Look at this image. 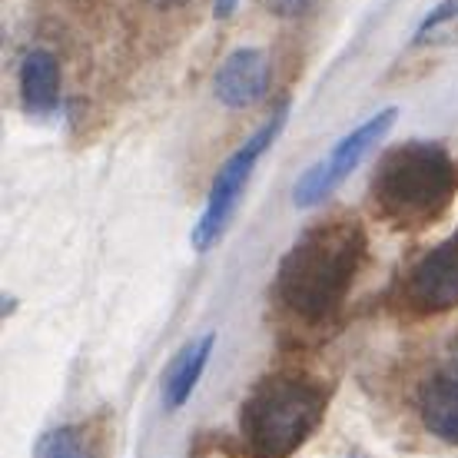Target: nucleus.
<instances>
[{
  "label": "nucleus",
  "instance_id": "obj_1",
  "mask_svg": "<svg viewBox=\"0 0 458 458\" xmlns=\"http://www.w3.org/2000/svg\"><path fill=\"white\" fill-rule=\"evenodd\" d=\"M366 259V229L349 216L310 226L283 256L276 296L296 319L326 322L345 302Z\"/></svg>",
  "mask_w": 458,
  "mask_h": 458
},
{
  "label": "nucleus",
  "instance_id": "obj_2",
  "mask_svg": "<svg viewBox=\"0 0 458 458\" xmlns=\"http://www.w3.org/2000/svg\"><path fill=\"white\" fill-rule=\"evenodd\" d=\"M458 196V160L442 143L412 140L389 149L372 176L376 209L399 229H422L445 216Z\"/></svg>",
  "mask_w": 458,
  "mask_h": 458
},
{
  "label": "nucleus",
  "instance_id": "obj_3",
  "mask_svg": "<svg viewBox=\"0 0 458 458\" xmlns=\"http://www.w3.org/2000/svg\"><path fill=\"white\" fill-rule=\"evenodd\" d=\"M326 392L302 376L263 378L242 402V438L252 458H289L319 428Z\"/></svg>",
  "mask_w": 458,
  "mask_h": 458
},
{
  "label": "nucleus",
  "instance_id": "obj_4",
  "mask_svg": "<svg viewBox=\"0 0 458 458\" xmlns=\"http://www.w3.org/2000/svg\"><path fill=\"white\" fill-rule=\"evenodd\" d=\"M286 116H289V104H283L226 163H223V166H219L216 180L209 186L207 207H203L193 233H190V242H193L196 252H209L223 240V233H226L229 219H233V213L240 207V196H242V190H246V183H250L256 163H259V157H263L266 149L273 147L276 137L283 133Z\"/></svg>",
  "mask_w": 458,
  "mask_h": 458
},
{
  "label": "nucleus",
  "instance_id": "obj_5",
  "mask_svg": "<svg viewBox=\"0 0 458 458\" xmlns=\"http://www.w3.org/2000/svg\"><path fill=\"white\" fill-rule=\"evenodd\" d=\"M395 116L399 110L395 106H386V110H378L372 114L362 126H355L352 133H345L333 149H329V157H322L316 166L302 173V180L296 183L293 190V199H296V207L310 209L316 203H322L329 193H335L339 186L352 176V170H359V163L366 160L369 153L386 140L392 126H395Z\"/></svg>",
  "mask_w": 458,
  "mask_h": 458
},
{
  "label": "nucleus",
  "instance_id": "obj_6",
  "mask_svg": "<svg viewBox=\"0 0 458 458\" xmlns=\"http://www.w3.org/2000/svg\"><path fill=\"white\" fill-rule=\"evenodd\" d=\"M402 299L422 316L458 310V229L415 259L402 283Z\"/></svg>",
  "mask_w": 458,
  "mask_h": 458
},
{
  "label": "nucleus",
  "instance_id": "obj_7",
  "mask_svg": "<svg viewBox=\"0 0 458 458\" xmlns=\"http://www.w3.org/2000/svg\"><path fill=\"white\" fill-rule=\"evenodd\" d=\"M269 57L256 47L233 50L216 70V97L229 110H250L269 90Z\"/></svg>",
  "mask_w": 458,
  "mask_h": 458
},
{
  "label": "nucleus",
  "instance_id": "obj_8",
  "mask_svg": "<svg viewBox=\"0 0 458 458\" xmlns=\"http://www.w3.org/2000/svg\"><path fill=\"white\" fill-rule=\"evenodd\" d=\"M419 419L425 432L458 445V362L428 378L419 392Z\"/></svg>",
  "mask_w": 458,
  "mask_h": 458
},
{
  "label": "nucleus",
  "instance_id": "obj_9",
  "mask_svg": "<svg viewBox=\"0 0 458 458\" xmlns=\"http://www.w3.org/2000/svg\"><path fill=\"white\" fill-rule=\"evenodd\" d=\"M213 345H216V333H207L199 335L196 343L183 345V352L173 359V366L166 369V376H163V405L176 412V409H183L186 399L193 395L196 382L203 376V369H207L209 355H213Z\"/></svg>",
  "mask_w": 458,
  "mask_h": 458
},
{
  "label": "nucleus",
  "instance_id": "obj_10",
  "mask_svg": "<svg viewBox=\"0 0 458 458\" xmlns=\"http://www.w3.org/2000/svg\"><path fill=\"white\" fill-rule=\"evenodd\" d=\"M21 97L30 114H50L60 100V64L50 50H30L21 64Z\"/></svg>",
  "mask_w": 458,
  "mask_h": 458
},
{
  "label": "nucleus",
  "instance_id": "obj_11",
  "mask_svg": "<svg viewBox=\"0 0 458 458\" xmlns=\"http://www.w3.org/2000/svg\"><path fill=\"white\" fill-rule=\"evenodd\" d=\"M34 458H104V436L97 425H60L37 438Z\"/></svg>",
  "mask_w": 458,
  "mask_h": 458
},
{
  "label": "nucleus",
  "instance_id": "obj_12",
  "mask_svg": "<svg viewBox=\"0 0 458 458\" xmlns=\"http://www.w3.org/2000/svg\"><path fill=\"white\" fill-rule=\"evenodd\" d=\"M455 17H458V0H442L436 11L428 13L422 23H419V30H415V44L428 40V34H436L438 27H445V23L455 21Z\"/></svg>",
  "mask_w": 458,
  "mask_h": 458
},
{
  "label": "nucleus",
  "instance_id": "obj_13",
  "mask_svg": "<svg viewBox=\"0 0 458 458\" xmlns=\"http://www.w3.org/2000/svg\"><path fill=\"white\" fill-rule=\"evenodd\" d=\"M269 7H273L279 17H296V13L310 11L312 0H269Z\"/></svg>",
  "mask_w": 458,
  "mask_h": 458
},
{
  "label": "nucleus",
  "instance_id": "obj_14",
  "mask_svg": "<svg viewBox=\"0 0 458 458\" xmlns=\"http://www.w3.org/2000/svg\"><path fill=\"white\" fill-rule=\"evenodd\" d=\"M236 7H240V0H213V13H216V21H226V17H233V13H236Z\"/></svg>",
  "mask_w": 458,
  "mask_h": 458
},
{
  "label": "nucleus",
  "instance_id": "obj_15",
  "mask_svg": "<svg viewBox=\"0 0 458 458\" xmlns=\"http://www.w3.org/2000/svg\"><path fill=\"white\" fill-rule=\"evenodd\" d=\"M153 7H160V11H173V7H183V4H190V0H149Z\"/></svg>",
  "mask_w": 458,
  "mask_h": 458
}]
</instances>
